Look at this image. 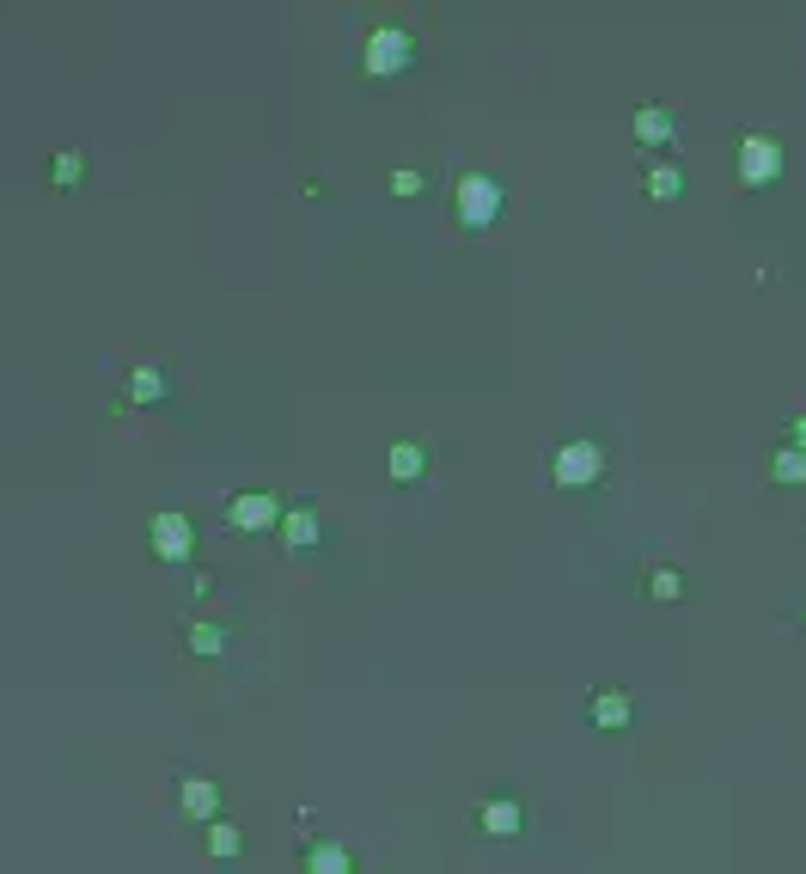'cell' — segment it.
I'll use <instances>...</instances> for the list:
<instances>
[{
	"mask_svg": "<svg viewBox=\"0 0 806 874\" xmlns=\"http://www.w3.org/2000/svg\"><path fill=\"white\" fill-rule=\"evenodd\" d=\"M782 141L776 135H745L739 141V160H733V172H739V184L745 190H769L782 178Z\"/></svg>",
	"mask_w": 806,
	"mask_h": 874,
	"instance_id": "cell-4",
	"label": "cell"
},
{
	"mask_svg": "<svg viewBox=\"0 0 806 874\" xmlns=\"http://www.w3.org/2000/svg\"><path fill=\"white\" fill-rule=\"evenodd\" d=\"M122 392H129V404H159V398H165V373L159 368H129V385H122Z\"/></svg>",
	"mask_w": 806,
	"mask_h": 874,
	"instance_id": "cell-15",
	"label": "cell"
},
{
	"mask_svg": "<svg viewBox=\"0 0 806 874\" xmlns=\"http://www.w3.org/2000/svg\"><path fill=\"white\" fill-rule=\"evenodd\" d=\"M288 520V508L275 502V490H239L226 502V526L232 532H275Z\"/></svg>",
	"mask_w": 806,
	"mask_h": 874,
	"instance_id": "cell-5",
	"label": "cell"
},
{
	"mask_svg": "<svg viewBox=\"0 0 806 874\" xmlns=\"http://www.w3.org/2000/svg\"><path fill=\"white\" fill-rule=\"evenodd\" d=\"M239 850H244V832H239L232 820H214V825H208V856H214V862H232Z\"/></svg>",
	"mask_w": 806,
	"mask_h": 874,
	"instance_id": "cell-17",
	"label": "cell"
},
{
	"mask_svg": "<svg viewBox=\"0 0 806 874\" xmlns=\"http://www.w3.org/2000/svg\"><path fill=\"white\" fill-rule=\"evenodd\" d=\"M147 544H153L159 563H183V556L195 551V526H190V514H178V508H159V514L147 520Z\"/></svg>",
	"mask_w": 806,
	"mask_h": 874,
	"instance_id": "cell-6",
	"label": "cell"
},
{
	"mask_svg": "<svg viewBox=\"0 0 806 874\" xmlns=\"http://www.w3.org/2000/svg\"><path fill=\"white\" fill-rule=\"evenodd\" d=\"M678 593H684V575H678V569H654V575H647V600L672 605Z\"/></svg>",
	"mask_w": 806,
	"mask_h": 874,
	"instance_id": "cell-20",
	"label": "cell"
},
{
	"mask_svg": "<svg viewBox=\"0 0 806 874\" xmlns=\"http://www.w3.org/2000/svg\"><path fill=\"white\" fill-rule=\"evenodd\" d=\"M281 539H288L293 551H312V544L324 539V526H318V508H288V520H281Z\"/></svg>",
	"mask_w": 806,
	"mask_h": 874,
	"instance_id": "cell-13",
	"label": "cell"
},
{
	"mask_svg": "<svg viewBox=\"0 0 806 874\" xmlns=\"http://www.w3.org/2000/svg\"><path fill=\"white\" fill-rule=\"evenodd\" d=\"M361 68L373 80L410 74V68H415V38L403 26H373V31H366V50H361Z\"/></svg>",
	"mask_w": 806,
	"mask_h": 874,
	"instance_id": "cell-3",
	"label": "cell"
},
{
	"mask_svg": "<svg viewBox=\"0 0 806 874\" xmlns=\"http://www.w3.org/2000/svg\"><path fill=\"white\" fill-rule=\"evenodd\" d=\"M80 178H85V160H80V153H73V148L49 160V184H56V190H73V184H80Z\"/></svg>",
	"mask_w": 806,
	"mask_h": 874,
	"instance_id": "cell-19",
	"label": "cell"
},
{
	"mask_svg": "<svg viewBox=\"0 0 806 874\" xmlns=\"http://www.w3.org/2000/svg\"><path fill=\"white\" fill-rule=\"evenodd\" d=\"M391 197H422V172H410V165L391 172Z\"/></svg>",
	"mask_w": 806,
	"mask_h": 874,
	"instance_id": "cell-21",
	"label": "cell"
},
{
	"mask_svg": "<svg viewBox=\"0 0 806 874\" xmlns=\"http://www.w3.org/2000/svg\"><path fill=\"white\" fill-rule=\"evenodd\" d=\"M629 715H635V703L623 691H593V727L617 734V727H629Z\"/></svg>",
	"mask_w": 806,
	"mask_h": 874,
	"instance_id": "cell-11",
	"label": "cell"
},
{
	"mask_svg": "<svg viewBox=\"0 0 806 874\" xmlns=\"http://www.w3.org/2000/svg\"><path fill=\"white\" fill-rule=\"evenodd\" d=\"M385 471H391V483H415L427 471V446H415V441H397L385 453Z\"/></svg>",
	"mask_w": 806,
	"mask_h": 874,
	"instance_id": "cell-12",
	"label": "cell"
},
{
	"mask_svg": "<svg viewBox=\"0 0 806 874\" xmlns=\"http://www.w3.org/2000/svg\"><path fill=\"white\" fill-rule=\"evenodd\" d=\"M178 807L190 813L195 825L226 820V795H220V783H214V776H178Z\"/></svg>",
	"mask_w": 806,
	"mask_h": 874,
	"instance_id": "cell-7",
	"label": "cell"
},
{
	"mask_svg": "<svg viewBox=\"0 0 806 874\" xmlns=\"http://www.w3.org/2000/svg\"><path fill=\"white\" fill-rule=\"evenodd\" d=\"M300 862H305V874H354V856L342 837H312Z\"/></svg>",
	"mask_w": 806,
	"mask_h": 874,
	"instance_id": "cell-10",
	"label": "cell"
},
{
	"mask_svg": "<svg viewBox=\"0 0 806 874\" xmlns=\"http://www.w3.org/2000/svg\"><path fill=\"white\" fill-rule=\"evenodd\" d=\"M476 825H483L488 837H520V832H525V807H520V795H488L483 807H476Z\"/></svg>",
	"mask_w": 806,
	"mask_h": 874,
	"instance_id": "cell-8",
	"label": "cell"
},
{
	"mask_svg": "<svg viewBox=\"0 0 806 874\" xmlns=\"http://www.w3.org/2000/svg\"><path fill=\"white\" fill-rule=\"evenodd\" d=\"M452 221L464 227V233H483V227L501 221V184L488 172H464L459 184H452Z\"/></svg>",
	"mask_w": 806,
	"mask_h": 874,
	"instance_id": "cell-1",
	"label": "cell"
},
{
	"mask_svg": "<svg viewBox=\"0 0 806 874\" xmlns=\"http://www.w3.org/2000/svg\"><path fill=\"white\" fill-rule=\"evenodd\" d=\"M629 135L642 141V148H672V141H678V117H672L666 104H642V111L629 117Z\"/></svg>",
	"mask_w": 806,
	"mask_h": 874,
	"instance_id": "cell-9",
	"label": "cell"
},
{
	"mask_svg": "<svg viewBox=\"0 0 806 874\" xmlns=\"http://www.w3.org/2000/svg\"><path fill=\"white\" fill-rule=\"evenodd\" d=\"M647 197L654 202H678L684 197V172L678 165H654V172H647Z\"/></svg>",
	"mask_w": 806,
	"mask_h": 874,
	"instance_id": "cell-18",
	"label": "cell"
},
{
	"mask_svg": "<svg viewBox=\"0 0 806 874\" xmlns=\"http://www.w3.org/2000/svg\"><path fill=\"white\" fill-rule=\"evenodd\" d=\"M788 434H794V446H806V416H794V422H788Z\"/></svg>",
	"mask_w": 806,
	"mask_h": 874,
	"instance_id": "cell-22",
	"label": "cell"
},
{
	"mask_svg": "<svg viewBox=\"0 0 806 874\" xmlns=\"http://www.w3.org/2000/svg\"><path fill=\"white\" fill-rule=\"evenodd\" d=\"M769 478L776 483H788V490H806V446H776V453H769Z\"/></svg>",
	"mask_w": 806,
	"mask_h": 874,
	"instance_id": "cell-14",
	"label": "cell"
},
{
	"mask_svg": "<svg viewBox=\"0 0 806 874\" xmlns=\"http://www.w3.org/2000/svg\"><path fill=\"white\" fill-rule=\"evenodd\" d=\"M183 649L202 654V661L226 654V624H208V617H202V624H190V630H183Z\"/></svg>",
	"mask_w": 806,
	"mask_h": 874,
	"instance_id": "cell-16",
	"label": "cell"
},
{
	"mask_svg": "<svg viewBox=\"0 0 806 874\" xmlns=\"http://www.w3.org/2000/svg\"><path fill=\"white\" fill-rule=\"evenodd\" d=\"M550 478H556V490H593V483L605 478V446H598L593 434L562 441L556 459H550Z\"/></svg>",
	"mask_w": 806,
	"mask_h": 874,
	"instance_id": "cell-2",
	"label": "cell"
}]
</instances>
